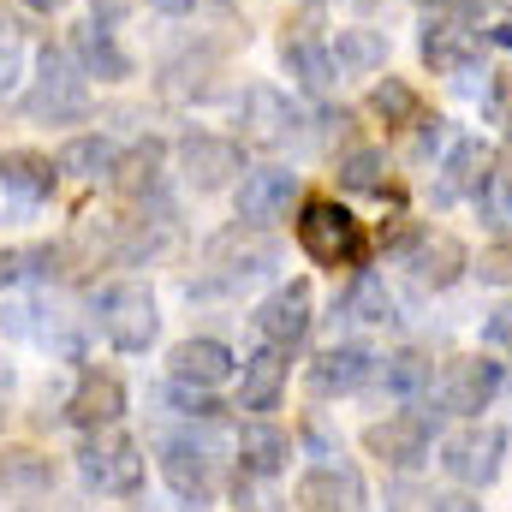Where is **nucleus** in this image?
<instances>
[{"mask_svg": "<svg viewBox=\"0 0 512 512\" xmlns=\"http://www.w3.org/2000/svg\"><path fill=\"white\" fill-rule=\"evenodd\" d=\"M399 268H405L423 292H447V286H459V280L471 274V251H465V239L447 233V227H417V239L399 251Z\"/></svg>", "mask_w": 512, "mask_h": 512, "instance_id": "ddd939ff", "label": "nucleus"}, {"mask_svg": "<svg viewBox=\"0 0 512 512\" xmlns=\"http://www.w3.org/2000/svg\"><path fill=\"white\" fill-rule=\"evenodd\" d=\"M233 191H239V221H251V227H274V221L292 215V203H304V197H298V173L280 167V161L245 167V179H239Z\"/></svg>", "mask_w": 512, "mask_h": 512, "instance_id": "f3484780", "label": "nucleus"}, {"mask_svg": "<svg viewBox=\"0 0 512 512\" xmlns=\"http://www.w3.org/2000/svg\"><path fill=\"white\" fill-rule=\"evenodd\" d=\"M24 78V18L0 6V90H12Z\"/></svg>", "mask_w": 512, "mask_h": 512, "instance_id": "c9c22d12", "label": "nucleus"}, {"mask_svg": "<svg viewBox=\"0 0 512 512\" xmlns=\"http://www.w3.org/2000/svg\"><path fill=\"white\" fill-rule=\"evenodd\" d=\"M477 274H483V286H512V245H495V251H483V262H471Z\"/></svg>", "mask_w": 512, "mask_h": 512, "instance_id": "58836bf2", "label": "nucleus"}, {"mask_svg": "<svg viewBox=\"0 0 512 512\" xmlns=\"http://www.w3.org/2000/svg\"><path fill=\"white\" fill-rule=\"evenodd\" d=\"M54 167H60V179L96 185V179H114V167H120V149H114V137H102V131H78V137H66V143H60Z\"/></svg>", "mask_w": 512, "mask_h": 512, "instance_id": "bb28decb", "label": "nucleus"}, {"mask_svg": "<svg viewBox=\"0 0 512 512\" xmlns=\"http://www.w3.org/2000/svg\"><path fill=\"white\" fill-rule=\"evenodd\" d=\"M173 155H179V179H185V191H197V197H215V191H227V185L245 179V143H239V137H221V131H185V137L173 143Z\"/></svg>", "mask_w": 512, "mask_h": 512, "instance_id": "9d476101", "label": "nucleus"}, {"mask_svg": "<svg viewBox=\"0 0 512 512\" xmlns=\"http://www.w3.org/2000/svg\"><path fill=\"white\" fill-rule=\"evenodd\" d=\"M411 6H423V12H465L471 0H411Z\"/></svg>", "mask_w": 512, "mask_h": 512, "instance_id": "37998d69", "label": "nucleus"}, {"mask_svg": "<svg viewBox=\"0 0 512 512\" xmlns=\"http://www.w3.org/2000/svg\"><path fill=\"white\" fill-rule=\"evenodd\" d=\"M24 274L30 280H60L66 274V245H30L24 251Z\"/></svg>", "mask_w": 512, "mask_h": 512, "instance_id": "4c0bfd02", "label": "nucleus"}, {"mask_svg": "<svg viewBox=\"0 0 512 512\" xmlns=\"http://www.w3.org/2000/svg\"><path fill=\"white\" fill-rule=\"evenodd\" d=\"M364 453H370L376 465H387V471H399V477L423 471L429 453H435V423H429V411H423V405H405V411L376 417V423L364 429Z\"/></svg>", "mask_w": 512, "mask_h": 512, "instance_id": "1a4fd4ad", "label": "nucleus"}, {"mask_svg": "<svg viewBox=\"0 0 512 512\" xmlns=\"http://www.w3.org/2000/svg\"><path fill=\"white\" fill-rule=\"evenodd\" d=\"M334 316L340 322H364V328H387V322H399V304H393V292H387V280L376 268H358L346 280V292L334 298Z\"/></svg>", "mask_w": 512, "mask_h": 512, "instance_id": "a878e982", "label": "nucleus"}, {"mask_svg": "<svg viewBox=\"0 0 512 512\" xmlns=\"http://www.w3.org/2000/svg\"><path fill=\"white\" fill-rule=\"evenodd\" d=\"M292 233H298V251L310 256L316 268H334V274L352 268L358 274L370 262V233H364V221L340 197H304Z\"/></svg>", "mask_w": 512, "mask_h": 512, "instance_id": "f03ea898", "label": "nucleus"}, {"mask_svg": "<svg viewBox=\"0 0 512 512\" xmlns=\"http://www.w3.org/2000/svg\"><path fill=\"white\" fill-rule=\"evenodd\" d=\"M233 459H239V471L245 477H280L292 459H298V441L274 423V417H245L239 429H233Z\"/></svg>", "mask_w": 512, "mask_h": 512, "instance_id": "6ab92c4d", "label": "nucleus"}, {"mask_svg": "<svg viewBox=\"0 0 512 512\" xmlns=\"http://www.w3.org/2000/svg\"><path fill=\"white\" fill-rule=\"evenodd\" d=\"M161 167H167V143H161V137H137L131 149H120L114 185H120L126 197H155V191H161Z\"/></svg>", "mask_w": 512, "mask_h": 512, "instance_id": "c85d7f7f", "label": "nucleus"}, {"mask_svg": "<svg viewBox=\"0 0 512 512\" xmlns=\"http://www.w3.org/2000/svg\"><path fill=\"white\" fill-rule=\"evenodd\" d=\"M72 465H78L84 489H90V495H108V501H131V495L143 489V477H149L143 447L131 441L120 423H114V429H90V435L78 441Z\"/></svg>", "mask_w": 512, "mask_h": 512, "instance_id": "423d86ee", "label": "nucleus"}, {"mask_svg": "<svg viewBox=\"0 0 512 512\" xmlns=\"http://www.w3.org/2000/svg\"><path fill=\"white\" fill-rule=\"evenodd\" d=\"M298 512H370L364 471L340 453H322L304 477H298Z\"/></svg>", "mask_w": 512, "mask_h": 512, "instance_id": "4468645a", "label": "nucleus"}, {"mask_svg": "<svg viewBox=\"0 0 512 512\" xmlns=\"http://www.w3.org/2000/svg\"><path fill=\"white\" fill-rule=\"evenodd\" d=\"M280 66H286V78H292L298 96H310V102H328V96H334L340 66H334V48H328V42H316V36H286Z\"/></svg>", "mask_w": 512, "mask_h": 512, "instance_id": "5701e85b", "label": "nucleus"}, {"mask_svg": "<svg viewBox=\"0 0 512 512\" xmlns=\"http://www.w3.org/2000/svg\"><path fill=\"white\" fill-rule=\"evenodd\" d=\"M483 346H495V352H512V304H495V310L483 316Z\"/></svg>", "mask_w": 512, "mask_h": 512, "instance_id": "ea45409f", "label": "nucleus"}, {"mask_svg": "<svg viewBox=\"0 0 512 512\" xmlns=\"http://www.w3.org/2000/svg\"><path fill=\"white\" fill-rule=\"evenodd\" d=\"M60 417L72 423V429H114L120 417H126V382L114 376V370H78V382L66 393V405H60Z\"/></svg>", "mask_w": 512, "mask_h": 512, "instance_id": "a211bd4d", "label": "nucleus"}, {"mask_svg": "<svg viewBox=\"0 0 512 512\" xmlns=\"http://www.w3.org/2000/svg\"><path fill=\"white\" fill-rule=\"evenodd\" d=\"M507 447H512V435L501 423L471 417L465 429H453V435L441 441V471H447L459 489H489V483L507 471Z\"/></svg>", "mask_w": 512, "mask_h": 512, "instance_id": "6e6552de", "label": "nucleus"}, {"mask_svg": "<svg viewBox=\"0 0 512 512\" xmlns=\"http://www.w3.org/2000/svg\"><path fill=\"white\" fill-rule=\"evenodd\" d=\"M66 48H72V60L84 66V78H102V84H126L131 78V54L120 48L114 24H102V18H84Z\"/></svg>", "mask_w": 512, "mask_h": 512, "instance_id": "4be33fe9", "label": "nucleus"}, {"mask_svg": "<svg viewBox=\"0 0 512 512\" xmlns=\"http://www.w3.org/2000/svg\"><path fill=\"white\" fill-rule=\"evenodd\" d=\"M24 6H30V12H66L72 0H24Z\"/></svg>", "mask_w": 512, "mask_h": 512, "instance_id": "a18cd8bd", "label": "nucleus"}, {"mask_svg": "<svg viewBox=\"0 0 512 512\" xmlns=\"http://www.w3.org/2000/svg\"><path fill=\"white\" fill-rule=\"evenodd\" d=\"M167 376H173V382H191V387H221V382L239 376V358H233V346L215 340V334H185V340L167 352Z\"/></svg>", "mask_w": 512, "mask_h": 512, "instance_id": "aec40b11", "label": "nucleus"}, {"mask_svg": "<svg viewBox=\"0 0 512 512\" xmlns=\"http://www.w3.org/2000/svg\"><path fill=\"white\" fill-rule=\"evenodd\" d=\"M376 352L370 346H358V340H334L328 352H316L310 364H304V387H310V399H346V393H364V387L376 382Z\"/></svg>", "mask_w": 512, "mask_h": 512, "instance_id": "2eb2a0df", "label": "nucleus"}, {"mask_svg": "<svg viewBox=\"0 0 512 512\" xmlns=\"http://www.w3.org/2000/svg\"><path fill=\"white\" fill-rule=\"evenodd\" d=\"M251 328L262 346H274V352L292 358L310 340V328H316V292H310V280H280L251 310Z\"/></svg>", "mask_w": 512, "mask_h": 512, "instance_id": "9b49d317", "label": "nucleus"}, {"mask_svg": "<svg viewBox=\"0 0 512 512\" xmlns=\"http://www.w3.org/2000/svg\"><path fill=\"white\" fill-rule=\"evenodd\" d=\"M495 6H512V0H495Z\"/></svg>", "mask_w": 512, "mask_h": 512, "instance_id": "49530a36", "label": "nucleus"}, {"mask_svg": "<svg viewBox=\"0 0 512 512\" xmlns=\"http://www.w3.org/2000/svg\"><path fill=\"white\" fill-rule=\"evenodd\" d=\"M209 429H221V423H191V429H173V435H161L155 441V471H161V483L173 489V501L191 512L215 507L221 501V447H215V435Z\"/></svg>", "mask_w": 512, "mask_h": 512, "instance_id": "f257e3e1", "label": "nucleus"}, {"mask_svg": "<svg viewBox=\"0 0 512 512\" xmlns=\"http://www.w3.org/2000/svg\"><path fill=\"white\" fill-rule=\"evenodd\" d=\"M24 280V251H12V245H0V292H12Z\"/></svg>", "mask_w": 512, "mask_h": 512, "instance_id": "a19ab883", "label": "nucleus"}, {"mask_svg": "<svg viewBox=\"0 0 512 512\" xmlns=\"http://www.w3.org/2000/svg\"><path fill=\"white\" fill-rule=\"evenodd\" d=\"M477 215H483V227H495V233H512V173L507 167H495L483 185H477Z\"/></svg>", "mask_w": 512, "mask_h": 512, "instance_id": "f704fd0d", "label": "nucleus"}, {"mask_svg": "<svg viewBox=\"0 0 512 512\" xmlns=\"http://www.w3.org/2000/svg\"><path fill=\"white\" fill-rule=\"evenodd\" d=\"M90 322L102 328V340L114 352H149L161 340V304L143 280H108L90 292Z\"/></svg>", "mask_w": 512, "mask_h": 512, "instance_id": "20e7f679", "label": "nucleus"}, {"mask_svg": "<svg viewBox=\"0 0 512 512\" xmlns=\"http://www.w3.org/2000/svg\"><path fill=\"white\" fill-rule=\"evenodd\" d=\"M417 48H423V60H429L441 78H453V84H477V72H483V36L465 24V12H429Z\"/></svg>", "mask_w": 512, "mask_h": 512, "instance_id": "f8f14e48", "label": "nucleus"}, {"mask_svg": "<svg viewBox=\"0 0 512 512\" xmlns=\"http://www.w3.org/2000/svg\"><path fill=\"white\" fill-rule=\"evenodd\" d=\"M18 108L30 126H78L90 114V78L72 60V48H36V72Z\"/></svg>", "mask_w": 512, "mask_h": 512, "instance_id": "7ed1b4c3", "label": "nucleus"}, {"mask_svg": "<svg viewBox=\"0 0 512 512\" xmlns=\"http://www.w3.org/2000/svg\"><path fill=\"white\" fill-rule=\"evenodd\" d=\"M501 387H507V364H501V358H489V352H477V358H447L423 405H435L441 417L471 423V417H483V411L501 399Z\"/></svg>", "mask_w": 512, "mask_h": 512, "instance_id": "0eeeda50", "label": "nucleus"}, {"mask_svg": "<svg viewBox=\"0 0 512 512\" xmlns=\"http://www.w3.org/2000/svg\"><path fill=\"white\" fill-rule=\"evenodd\" d=\"M203 268H209L215 292H239V286H251V280L280 274V239H274V227L233 221V227L209 233V245H203Z\"/></svg>", "mask_w": 512, "mask_h": 512, "instance_id": "39448f33", "label": "nucleus"}, {"mask_svg": "<svg viewBox=\"0 0 512 512\" xmlns=\"http://www.w3.org/2000/svg\"><path fill=\"white\" fill-rule=\"evenodd\" d=\"M489 42H501V48H512V12L501 18V24H495V30H489Z\"/></svg>", "mask_w": 512, "mask_h": 512, "instance_id": "c03bdc74", "label": "nucleus"}, {"mask_svg": "<svg viewBox=\"0 0 512 512\" xmlns=\"http://www.w3.org/2000/svg\"><path fill=\"white\" fill-rule=\"evenodd\" d=\"M60 185V167L54 155H36V149H6L0 155V191L18 203V209H42Z\"/></svg>", "mask_w": 512, "mask_h": 512, "instance_id": "b1692460", "label": "nucleus"}, {"mask_svg": "<svg viewBox=\"0 0 512 512\" xmlns=\"http://www.w3.org/2000/svg\"><path fill=\"white\" fill-rule=\"evenodd\" d=\"M370 114H376L387 131H411V126H423V96H417L405 78H376V84H370Z\"/></svg>", "mask_w": 512, "mask_h": 512, "instance_id": "2f4dec72", "label": "nucleus"}, {"mask_svg": "<svg viewBox=\"0 0 512 512\" xmlns=\"http://www.w3.org/2000/svg\"><path fill=\"white\" fill-rule=\"evenodd\" d=\"M328 48H334V66H340L346 78H376L387 66V36L370 30V24H340V36H334Z\"/></svg>", "mask_w": 512, "mask_h": 512, "instance_id": "cd10ccee", "label": "nucleus"}, {"mask_svg": "<svg viewBox=\"0 0 512 512\" xmlns=\"http://www.w3.org/2000/svg\"><path fill=\"white\" fill-rule=\"evenodd\" d=\"M334 179H340V191H352V197H376V191H387V149H376V143L346 149Z\"/></svg>", "mask_w": 512, "mask_h": 512, "instance_id": "473e14b6", "label": "nucleus"}, {"mask_svg": "<svg viewBox=\"0 0 512 512\" xmlns=\"http://www.w3.org/2000/svg\"><path fill=\"white\" fill-rule=\"evenodd\" d=\"M161 399H167V411L185 417V423H227V405L215 399V387H191V382H173V376H167Z\"/></svg>", "mask_w": 512, "mask_h": 512, "instance_id": "72a5a7b5", "label": "nucleus"}, {"mask_svg": "<svg viewBox=\"0 0 512 512\" xmlns=\"http://www.w3.org/2000/svg\"><path fill=\"white\" fill-rule=\"evenodd\" d=\"M376 382H382V393L405 399V405H423L429 387H435V364H429L417 346H405V352H393V358L376 364Z\"/></svg>", "mask_w": 512, "mask_h": 512, "instance_id": "c756f323", "label": "nucleus"}, {"mask_svg": "<svg viewBox=\"0 0 512 512\" xmlns=\"http://www.w3.org/2000/svg\"><path fill=\"white\" fill-rule=\"evenodd\" d=\"M489 173H495V149H489L483 137H453L447 155H441V185H435V197H441V203L477 197V185H483Z\"/></svg>", "mask_w": 512, "mask_h": 512, "instance_id": "393cba45", "label": "nucleus"}, {"mask_svg": "<svg viewBox=\"0 0 512 512\" xmlns=\"http://www.w3.org/2000/svg\"><path fill=\"white\" fill-rule=\"evenodd\" d=\"M286 382H292V358L274 352V346H256L251 358L239 364V411L268 417V411L286 399Z\"/></svg>", "mask_w": 512, "mask_h": 512, "instance_id": "412c9836", "label": "nucleus"}, {"mask_svg": "<svg viewBox=\"0 0 512 512\" xmlns=\"http://www.w3.org/2000/svg\"><path fill=\"white\" fill-rule=\"evenodd\" d=\"M239 131H245V143H256V149H286L304 131V114H298V102L280 84H251L239 96Z\"/></svg>", "mask_w": 512, "mask_h": 512, "instance_id": "dca6fc26", "label": "nucleus"}, {"mask_svg": "<svg viewBox=\"0 0 512 512\" xmlns=\"http://www.w3.org/2000/svg\"><path fill=\"white\" fill-rule=\"evenodd\" d=\"M155 12H167V18H185V12H197V0H149Z\"/></svg>", "mask_w": 512, "mask_h": 512, "instance_id": "79ce46f5", "label": "nucleus"}, {"mask_svg": "<svg viewBox=\"0 0 512 512\" xmlns=\"http://www.w3.org/2000/svg\"><path fill=\"white\" fill-rule=\"evenodd\" d=\"M233 512H286V501L274 495L268 477H245V471H239V483H233Z\"/></svg>", "mask_w": 512, "mask_h": 512, "instance_id": "e433bc0d", "label": "nucleus"}, {"mask_svg": "<svg viewBox=\"0 0 512 512\" xmlns=\"http://www.w3.org/2000/svg\"><path fill=\"white\" fill-rule=\"evenodd\" d=\"M0 489L6 495H54V459L36 447H6L0 453Z\"/></svg>", "mask_w": 512, "mask_h": 512, "instance_id": "7c9ffc66", "label": "nucleus"}]
</instances>
